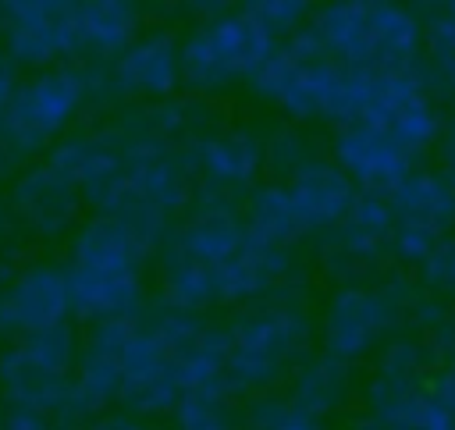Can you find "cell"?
I'll return each mask as SVG.
<instances>
[{"mask_svg": "<svg viewBox=\"0 0 455 430\" xmlns=\"http://www.w3.org/2000/svg\"><path fill=\"white\" fill-rule=\"evenodd\" d=\"M82 100V82L71 71H50L11 96L4 110V139L14 149H32L53 135Z\"/></svg>", "mask_w": 455, "mask_h": 430, "instance_id": "cell-2", "label": "cell"}, {"mask_svg": "<svg viewBox=\"0 0 455 430\" xmlns=\"http://www.w3.org/2000/svg\"><path fill=\"white\" fill-rule=\"evenodd\" d=\"M395 203L409 217L405 227H416L427 235H434L451 217V206H455L448 185L437 178H405L402 185H395Z\"/></svg>", "mask_w": 455, "mask_h": 430, "instance_id": "cell-10", "label": "cell"}, {"mask_svg": "<svg viewBox=\"0 0 455 430\" xmlns=\"http://www.w3.org/2000/svg\"><path fill=\"white\" fill-rule=\"evenodd\" d=\"M270 57V36L249 18H220L192 36L181 53V68L199 85H220L238 75H256Z\"/></svg>", "mask_w": 455, "mask_h": 430, "instance_id": "cell-1", "label": "cell"}, {"mask_svg": "<svg viewBox=\"0 0 455 430\" xmlns=\"http://www.w3.org/2000/svg\"><path fill=\"white\" fill-rule=\"evenodd\" d=\"M135 274H68V302L89 316H117L135 306Z\"/></svg>", "mask_w": 455, "mask_h": 430, "instance_id": "cell-8", "label": "cell"}, {"mask_svg": "<svg viewBox=\"0 0 455 430\" xmlns=\"http://www.w3.org/2000/svg\"><path fill=\"white\" fill-rule=\"evenodd\" d=\"M135 28V14L124 4H89L75 7V36L92 50H121L128 46Z\"/></svg>", "mask_w": 455, "mask_h": 430, "instance_id": "cell-11", "label": "cell"}, {"mask_svg": "<svg viewBox=\"0 0 455 430\" xmlns=\"http://www.w3.org/2000/svg\"><path fill=\"white\" fill-rule=\"evenodd\" d=\"M284 345H288V327H277V316H263L238 334V348L231 352V362L245 377H263L274 370V359H281L277 352H284Z\"/></svg>", "mask_w": 455, "mask_h": 430, "instance_id": "cell-13", "label": "cell"}, {"mask_svg": "<svg viewBox=\"0 0 455 430\" xmlns=\"http://www.w3.org/2000/svg\"><path fill=\"white\" fill-rule=\"evenodd\" d=\"M206 167L220 181L249 178L252 167H256V146L249 139H242V135H224V139L206 146Z\"/></svg>", "mask_w": 455, "mask_h": 430, "instance_id": "cell-16", "label": "cell"}, {"mask_svg": "<svg viewBox=\"0 0 455 430\" xmlns=\"http://www.w3.org/2000/svg\"><path fill=\"white\" fill-rule=\"evenodd\" d=\"M341 167L370 188H395L405 181V149L380 128H345L334 146Z\"/></svg>", "mask_w": 455, "mask_h": 430, "instance_id": "cell-4", "label": "cell"}, {"mask_svg": "<svg viewBox=\"0 0 455 430\" xmlns=\"http://www.w3.org/2000/svg\"><path fill=\"white\" fill-rule=\"evenodd\" d=\"M427 277L437 284L455 288V238L441 242L437 249H430V263H427Z\"/></svg>", "mask_w": 455, "mask_h": 430, "instance_id": "cell-17", "label": "cell"}, {"mask_svg": "<svg viewBox=\"0 0 455 430\" xmlns=\"http://www.w3.org/2000/svg\"><path fill=\"white\" fill-rule=\"evenodd\" d=\"M181 245H185L196 259L220 267V263H228L235 252H242V231H238L231 220H224V217H210V220L196 224V227L181 238Z\"/></svg>", "mask_w": 455, "mask_h": 430, "instance_id": "cell-15", "label": "cell"}, {"mask_svg": "<svg viewBox=\"0 0 455 430\" xmlns=\"http://www.w3.org/2000/svg\"><path fill=\"white\" fill-rule=\"evenodd\" d=\"M75 7L60 4H18L11 7V53L18 60H46L71 46Z\"/></svg>", "mask_w": 455, "mask_h": 430, "instance_id": "cell-5", "label": "cell"}, {"mask_svg": "<svg viewBox=\"0 0 455 430\" xmlns=\"http://www.w3.org/2000/svg\"><path fill=\"white\" fill-rule=\"evenodd\" d=\"M68 306V277L53 267H36L18 277L14 288L0 299V323L11 330L39 334L46 327H57Z\"/></svg>", "mask_w": 455, "mask_h": 430, "instance_id": "cell-3", "label": "cell"}, {"mask_svg": "<svg viewBox=\"0 0 455 430\" xmlns=\"http://www.w3.org/2000/svg\"><path fill=\"white\" fill-rule=\"evenodd\" d=\"M71 178L60 171H36L21 181L18 203L28 220H36L46 231H57L71 213Z\"/></svg>", "mask_w": 455, "mask_h": 430, "instance_id": "cell-9", "label": "cell"}, {"mask_svg": "<svg viewBox=\"0 0 455 430\" xmlns=\"http://www.w3.org/2000/svg\"><path fill=\"white\" fill-rule=\"evenodd\" d=\"M288 195H291V203L299 210L302 227L327 224V220H334L338 213H345L355 203L348 178L341 171L327 167V163H306L295 174V185L288 188Z\"/></svg>", "mask_w": 455, "mask_h": 430, "instance_id": "cell-6", "label": "cell"}, {"mask_svg": "<svg viewBox=\"0 0 455 430\" xmlns=\"http://www.w3.org/2000/svg\"><path fill=\"white\" fill-rule=\"evenodd\" d=\"M380 323V306L373 295H341L331 309V348L355 352L363 348Z\"/></svg>", "mask_w": 455, "mask_h": 430, "instance_id": "cell-12", "label": "cell"}, {"mask_svg": "<svg viewBox=\"0 0 455 430\" xmlns=\"http://www.w3.org/2000/svg\"><path fill=\"white\" fill-rule=\"evenodd\" d=\"M14 89V75H11V64L0 57V110H7V103H11V92Z\"/></svg>", "mask_w": 455, "mask_h": 430, "instance_id": "cell-19", "label": "cell"}, {"mask_svg": "<svg viewBox=\"0 0 455 430\" xmlns=\"http://www.w3.org/2000/svg\"><path fill=\"white\" fill-rule=\"evenodd\" d=\"M178 53L171 46L167 36H153L142 39L139 46H132L121 64H117V82L132 92H164L171 89V82L178 78Z\"/></svg>", "mask_w": 455, "mask_h": 430, "instance_id": "cell-7", "label": "cell"}, {"mask_svg": "<svg viewBox=\"0 0 455 430\" xmlns=\"http://www.w3.org/2000/svg\"><path fill=\"white\" fill-rule=\"evenodd\" d=\"M267 430H313V419L306 412H281Z\"/></svg>", "mask_w": 455, "mask_h": 430, "instance_id": "cell-18", "label": "cell"}, {"mask_svg": "<svg viewBox=\"0 0 455 430\" xmlns=\"http://www.w3.org/2000/svg\"><path fill=\"white\" fill-rule=\"evenodd\" d=\"M252 224H256V231H259L263 245L284 242L288 235L302 231V220H299V210H295L288 188L259 192V199L252 203Z\"/></svg>", "mask_w": 455, "mask_h": 430, "instance_id": "cell-14", "label": "cell"}]
</instances>
